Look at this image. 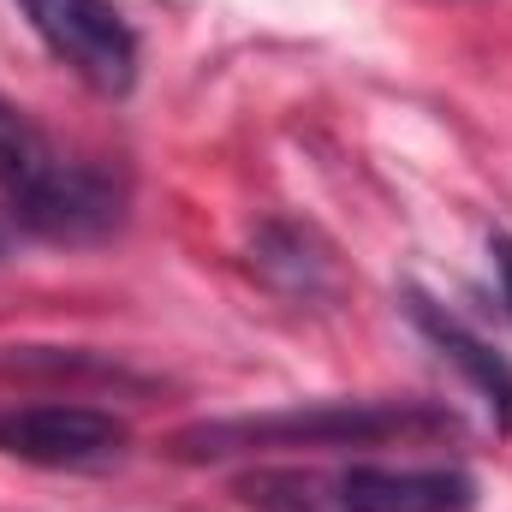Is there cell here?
Segmentation results:
<instances>
[{"label":"cell","instance_id":"cell-1","mask_svg":"<svg viewBox=\"0 0 512 512\" xmlns=\"http://www.w3.org/2000/svg\"><path fill=\"white\" fill-rule=\"evenodd\" d=\"M459 429L453 411L417 405V399H322V405H292L268 417H221L173 435L179 459H227L256 447H382V441H417Z\"/></svg>","mask_w":512,"mask_h":512},{"label":"cell","instance_id":"cell-2","mask_svg":"<svg viewBox=\"0 0 512 512\" xmlns=\"http://www.w3.org/2000/svg\"><path fill=\"white\" fill-rule=\"evenodd\" d=\"M251 512H471L477 483L453 465H274L239 477Z\"/></svg>","mask_w":512,"mask_h":512},{"label":"cell","instance_id":"cell-3","mask_svg":"<svg viewBox=\"0 0 512 512\" xmlns=\"http://www.w3.org/2000/svg\"><path fill=\"white\" fill-rule=\"evenodd\" d=\"M0 197L30 233L48 239H90L120 221V191L96 167L60 155L48 131L6 96H0Z\"/></svg>","mask_w":512,"mask_h":512},{"label":"cell","instance_id":"cell-4","mask_svg":"<svg viewBox=\"0 0 512 512\" xmlns=\"http://www.w3.org/2000/svg\"><path fill=\"white\" fill-rule=\"evenodd\" d=\"M18 12L42 48L96 96H126L137 84V30L114 0H18Z\"/></svg>","mask_w":512,"mask_h":512},{"label":"cell","instance_id":"cell-5","mask_svg":"<svg viewBox=\"0 0 512 512\" xmlns=\"http://www.w3.org/2000/svg\"><path fill=\"white\" fill-rule=\"evenodd\" d=\"M131 429L114 411L96 405H66V399H42V405H12L0 411V453L24 459V465H48V471H96L114 465L126 453Z\"/></svg>","mask_w":512,"mask_h":512},{"label":"cell","instance_id":"cell-6","mask_svg":"<svg viewBox=\"0 0 512 512\" xmlns=\"http://www.w3.org/2000/svg\"><path fill=\"white\" fill-rule=\"evenodd\" d=\"M411 322L441 346V358L465 376V382L477 387V399L489 405V417H495V429L512 435V364L483 340V334H471L459 316H447L441 304H429L423 292H411Z\"/></svg>","mask_w":512,"mask_h":512},{"label":"cell","instance_id":"cell-7","mask_svg":"<svg viewBox=\"0 0 512 512\" xmlns=\"http://www.w3.org/2000/svg\"><path fill=\"white\" fill-rule=\"evenodd\" d=\"M489 256H495V274H501V298L512 310V233H495L489 239Z\"/></svg>","mask_w":512,"mask_h":512}]
</instances>
